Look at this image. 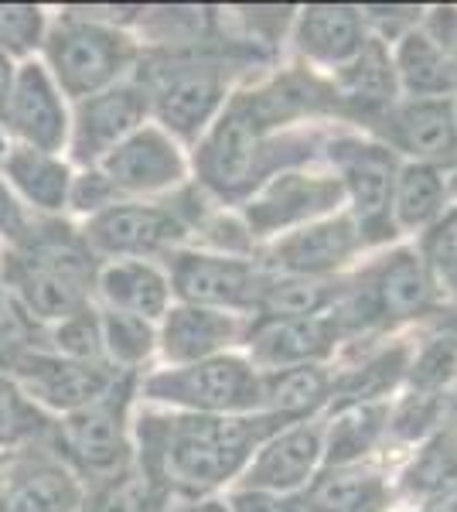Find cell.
Listing matches in <instances>:
<instances>
[{
	"label": "cell",
	"instance_id": "obj_4",
	"mask_svg": "<svg viewBox=\"0 0 457 512\" xmlns=\"http://www.w3.org/2000/svg\"><path fill=\"white\" fill-rule=\"evenodd\" d=\"M137 45L127 31L89 14H58L41 41V65L65 99L79 103L130 76Z\"/></svg>",
	"mask_w": 457,
	"mask_h": 512
},
{
	"label": "cell",
	"instance_id": "obj_44",
	"mask_svg": "<svg viewBox=\"0 0 457 512\" xmlns=\"http://www.w3.org/2000/svg\"><path fill=\"white\" fill-rule=\"evenodd\" d=\"M229 512H304V499H301V495L239 489L229 499Z\"/></svg>",
	"mask_w": 457,
	"mask_h": 512
},
{
	"label": "cell",
	"instance_id": "obj_23",
	"mask_svg": "<svg viewBox=\"0 0 457 512\" xmlns=\"http://www.w3.org/2000/svg\"><path fill=\"white\" fill-rule=\"evenodd\" d=\"M318 458H321V427L301 420V424L277 431L270 441H263L256 448V458L249 461L243 472V485L260 492L290 495L311 478Z\"/></svg>",
	"mask_w": 457,
	"mask_h": 512
},
{
	"label": "cell",
	"instance_id": "obj_30",
	"mask_svg": "<svg viewBox=\"0 0 457 512\" xmlns=\"http://www.w3.org/2000/svg\"><path fill=\"white\" fill-rule=\"evenodd\" d=\"M389 407L386 403H352V407H335L328 437L321 441L328 468H348L362 454L376 448V441L386 431Z\"/></svg>",
	"mask_w": 457,
	"mask_h": 512
},
{
	"label": "cell",
	"instance_id": "obj_52",
	"mask_svg": "<svg viewBox=\"0 0 457 512\" xmlns=\"http://www.w3.org/2000/svg\"><path fill=\"white\" fill-rule=\"evenodd\" d=\"M454 117H457V113H454Z\"/></svg>",
	"mask_w": 457,
	"mask_h": 512
},
{
	"label": "cell",
	"instance_id": "obj_47",
	"mask_svg": "<svg viewBox=\"0 0 457 512\" xmlns=\"http://www.w3.org/2000/svg\"><path fill=\"white\" fill-rule=\"evenodd\" d=\"M14 69H18V62L7 59V55L0 52V110H4V99H7V89H11Z\"/></svg>",
	"mask_w": 457,
	"mask_h": 512
},
{
	"label": "cell",
	"instance_id": "obj_37",
	"mask_svg": "<svg viewBox=\"0 0 457 512\" xmlns=\"http://www.w3.org/2000/svg\"><path fill=\"white\" fill-rule=\"evenodd\" d=\"M38 349H45V328L0 284V373L11 376Z\"/></svg>",
	"mask_w": 457,
	"mask_h": 512
},
{
	"label": "cell",
	"instance_id": "obj_19",
	"mask_svg": "<svg viewBox=\"0 0 457 512\" xmlns=\"http://www.w3.org/2000/svg\"><path fill=\"white\" fill-rule=\"evenodd\" d=\"M372 130L389 140V147L417 158V164H454L457 161V117L451 99H413L393 106Z\"/></svg>",
	"mask_w": 457,
	"mask_h": 512
},
{
	"label": "cell",
	"instance_id": "obj_12",
	"mask_svg": "<svg viewBox=\"0 0 457 512\" xmlns=\"http://www.w3.org/2000/svg\"><path fill=\"white\" fill-rule=\"evenodd\" d=\"M151 117V103L137 79H123L96 96H86L72 106L69 117V164L89 171L96 168L113 147H120L130 134H137Z\"/></svg>",
	"mask_w": 457,
	"mask_h": 512
},
{
	"label": "cell",
	"instance_id": "obj_18",
	"mask_svg": "<svg viewBox=\"0 0 457 512\" xmlns=\"http://www.w3.org/2000/svg\"><path fill=\"white\" fill-rule=\"evenodd\" d=\"M342 328L331 315L318 318H253L246 328L249 366L277 373L290 366H318L335 352Z\"/></svg>",
	"mask_w": 457,
	"mask_h": 512
},
{
	"label": "cell",
	"instance_id": "obj_31",
	"mask_svg": "<svg viewBox=\"0 0 457 512\" xmlns=\"http://www.w3.org/2000/svg\"><path fill=\"white\" fill-rule=\"evenodd\" d=\"M396 72L406 93L417 99H444L457 89V65L440 52L427 31H406L396 52Z\"/></svg>",
	"mask_w": 457,
	"mask_h": 512
},
{
	"label": "cell",
	"instance_id": "obj_25",
	"mask_svg": "<svg viewBox=\"0 0 457 512\" xmlns=\"http://www.w3.org/2000/svg\"><path fill=\"white\" fill-rule=\"evenodd\" d=\"M338 103L342 110H352L365 123L386 117L396 103V69L389 62L379 38H365L362 52L342 69L338 76Z\"/></svg>",
	"mask_w": 457,
	"mask_h": 512
},
{
	"label": "cell",
	"instance_id": "obj_6",
	"mask_svg": "<svg viewBox=\"0 0 457 512\" xmlns=\"http://www.w3.org/2000/svg\"><path fill=\"white\" fill-rule=\"evenodd\" d=\"M434 270L417 250H396L382 256L359 280L345 284L331 318L345 332H379L420 318L434 308Z\"/></svg>",
	"mask_w": 457,
	"mask_h": 512
},
{
	"label": "cell",
	"instance_id": "obj_50",
	"mask_svg": "<svg viewBox=\"0 0 457 512\" xmlns=\"http://www.w3.org/2000/svg\"><path fill=\"white\" fill-rule=\"evenodd\" d=\"M7 147H11V140H7V134H4V130H0V161H4Z\"/></svg>",
	"mask_w": 457,
	"mask_h": 512
},
{
	"label": "cell",
	"instance_id": "obj_2",
	"mask_svg": "<svg viewBox=\"0 0 457 512\" xmlns=\"http://www.w3.org/2000/svg\"><path fill=\"white\" fill-rule=\"evenodd\" d=\"M99 256L65 219H35L18 246L0 253V284L41 328L96 304Z\"/></svg>",
	"mask_w": 457,
	"mask_h": 512
},
{
	"label": "cell",
	"instance_id": "obj_43",
	"mask_svg": "<svg viewBox=\"0 0 457 512\" xmlns=\"http://www.w3.org/2000/svg\"><path fill=\"white\" fill-rule=\"evenodd\" d=\"M423 260L440 270H447L451 263H457V209L451 216L440 219L427 233V239H423Z\"/></svg>",
	"mask_w": 457,
	"mask_h": 512
},
{
	"label": "cell",
	"instance_id": "obj_20",
	"mask_svg": "<svg viewBox=\"0 0 457 512\" xmlns=\"http://www.w3.org/2000/svg\"><path fill=\"white\" fill-rule=\"evenodd\" d=\"M243 318L215 308H195V304H174L164 311L157 328V349L171 366H191L215 355H226L229 345L246 338Z\"/></svg>",
	"mask_w": 457,
	"mask_h": 512
},
{
	"label": "cell",
	"instance_id": "obj_11",
	"mask_svg": "<svg viewBox=\"0 0 457 512\" xmlns=\"http://www.w3.org/2000/svg\"><path fill=\"white\" fill-rule=\"evenodd\" d=\"M168 263L171 297H181V304L215 311H253L260 287L267 280V270L249 263L246 256L226 253H202V250H174L164 256Z\"/></svg>",
	"mask_w": 457,
	"mask_h": 512
},
{
	"label": "cell",
	"instance_id": "obj_22",
	"mask_svg": "<svg viewBox=\"0 0 457 512\" xmlns=\"http://www.w3.org/2000/svg\"><path fill=\"white\" fill-rule=\"evenodd\" d=\"M359 246V226L352 216L311 222L273 246L270 267L284 270L290 277H328L338 267H345Z\"/></svg>",
	"mask_w": 457,
	"mask_h": 512
},
{
	"label": "cell",
	"instance_id": "obj_3",
	"mask_svg": "<svg viewBox=\"0 0 457 512\" xmlns=\"http://www.w3.org/2000/svg\"><path fill=\"white\" fill-rule=\"evenodd\" d=\"M273 123L256 106L253 93H239L198 140L195 171L205 192L222 202H246L284 168L314 154L311 134L273 137Z\"/></svg>",
	"mask_w": 457,
	"mask_h": 512
},
{
	"label": "cell",
	"instance_id": "obj_51",
	"mask_svg": "<svg viewBox=\"0 0 457 512\" xmlns=\"http://www.w3.org/2000/svg\"><path fill=\"white\" fill-rule=\"evenodd\" d=\"M444 274H447V280H451V284L457 287V263H451V267H447Z\"/></svg>",
	"mask_w": 457,
	"mask_h": 512
},
{
	"label": "cell",
	"instance_id": "obj_5",
	"mask_svg": "<svg viewBox=\"0 0 457 512\" xmlns=\"http://www.w3.org/2000/svg\"><path fill=\"white\" fill-rule=\"evenodd\" d=\"M134 396L137 373H123L106 396L52 424L48 444L86 482V489L134 465V427H130Z\"/></svg>",
	"mask_w": 457,
	"mask_h": 512
},
{
	"label": "cell",
	"instance_id": "obj_34",
	"mask_svg": "<svg viewBox=\"0 0 457 512\" xmlns=\"http://www.w3.org/2000/svg\"><path fill=\"white\" fill-rule=\"evenodd\" d=\"M79 512H174V495L130 465L116 478L93 485Z\"/></svg>",
	"mask_w": 457,
	"mask_h": 512
},
{
	"label": "cell",
	"instance_id": "obj_1",
	"mask_svg": "<svg viewBox=\"0 0 457 512\" xmlns=\"http://www.w3.org/2000/svg\"><path fill=\"white\" fill-rule=\"evenodd\" d=\"M284 427L270 414H144L134 424V468L171 495H202L243 475L253 451Z\"/></svg>",
	"mask_w": 457,
	"mask_h": 512
},
{
	"label": "cell",
	"instance_id": "obj_17",
	"mask_svg": "<svg viewBox=\"0 0 457 512\" xmlns=\"http://www.w3.org/2000/svg\"><path fill=\"white\" fill-rule=\"evenodd\" d=\"M345 198V188L338 178L301 175V171H280L256 195L246 198L243 216L249 236H270L280 229L301 226L314 216L331 212Z\"/></svg>",
	"mask_w": 457,
	"mask_h": 512
},
{
	"label": "cell",
	"instance_id": "obj_45",
	"mask_svg": "<svg viewBox=\"0 0 457 512\" xmlns=\"http://www.w3.org/2000/svg\"><path fill=\"white\" fill-rule=\"evenodd\" d=\"M427 35L437 41V48L457 65V11L454 7H437L427 21Z\"/></svg>",
	"mask_w": 457,
	"mask_h": 512
},
{
	"label": "cell",
	"instance_id": "obj_14",
	"mask_svg": "<svg viewBox=\"0 0 457 512\" xmlns=\"http://www.w3.org/2000/svg\"><path fill=\"white\" fill-rule=\"evenodd\" d=\"M86 492L48 437L0 458V512H79Z\"/></svg>",
	"mask_w": 457,
	"mask_h": 512
},
{
	"label": "cell",
	"instance_id": "obj_40",
	"mask_svg": "<svg viewBox=\"0 0 457 512\" xmlns=\"http://www.w3.org/2000/svg\"><path fill=\"white\" fill-rule=\"evenodd\" d=\"M447 417V396L444 393H423L410 390V396L396 407V414L386 420V431L396 441H420L434 431L437 424H444Z\"/></svg>",
	"mask_w": 457,
	"mask_h": 512
},
{
	"label": "cell",
	"instance_id": "obj_16",
	"mask_svg": "<svg viewBox=\"0 0 457 512\" xmlns=\"http://www.w3.org/2000/svg\"><path fill=\"white\" fill-rule=\"evenodd\" d=\"M123 373L113 369L110 362H79V359H65L48 349L31 352L11 373L14 383L28 393V400L38 410H45L48 417H69L76 410L96 403L99 396H106L113 390V383Z\"/></svg>",
	"mask_w": 457,
	"mask_h": 512
},
{
	"label": "cell",
	"instance_id": "obj_15",
	"mask_svg": "<svg viewBox=\"0 0 457 512\" xmlns=\"http://www.w3.org/2000/svg\"><path fill=\"white\" fill-rule=\"evenodd\" d=\"M69 117V99L62 96L41 59L18 62L0 110V130L11 137V144L62 154L69 140Z\"/></svg>",
	"mask_w": 457,
	"mask_h": 512
},
{
	"label": "cell",
	"instance_id": "obj_28",
	"mask_svg": "<svg viewBox=\"0 0 457 512\" xmlns=\"http://www.w3.org/2000/svg\"><path fill=\"white\" fill-rule=\"evenodd\" d=\"M345 284L331 277H270L263 280L256 297V318H318L335 311Z\"/></svg>",
	"mask_w": 457,
	"mask_h": 512
},
{
	"label": "cell",
	"instance_id": "obj_35",
	"mask_svg": "<svg viewBox=\"0 0 457 512\" xmlns=\"http://www.w3.org/2000/svg\"><path fill=\"white\" fill-rule=\"evenodd\" d=\"M99 308V304H96ZM99 328H103V355L120 373H137L157 349L154 321L120 315V311L99 308Z\"/></svg>",
	"mask_w": 457,
	"mask_h": 512
},
{
	"label": "cell",
	"instance_id": "obj_27",
	"mask_svg": "<svg viewBox=\"0 0 457 512\" xmlns=\"http://www.w3.org/2000/svg\"><path fill=\"white\" fill-rule=\"evenodd\" d=\"M331 400V376L321 366H290L260 373V410L284 424H301Z\"/></svg>",
	"mask_w": 457,
	"mask_h": 512
},
{
	"label": "cell",
	"instance_id": "obj_42",
	"mask_svg": "<svg viewBox=\"0 0 457 512\" xmlns=\"http://www.w3.org/2000/svg\"><path fill=\"white\" fill-rule=\"evenodd\" d=\"M35 219H38L35 212L24 209V202L14 195V188L7 185L4 175H0V243H4V250L18 246L21 239L31 233Z\"/></svg>",
	"mask_w": 457,
	"mask_h": 512
},
{
	"label": "cell",
	"instance_id": "obj_39",
	"mask_svg": "<svg viewBox=\"0 0 457 512\" xmlns=\"http://www.w3.org/2000/svg\"><path fill=\"white\" fill-rule=\"evenodd\" d=\"M48 18L38 7H24V4H0V52L14 62H28L35 59V52H41V41H45Z\"/></svg>",
	"mask_w": 457,
	"mask_h": 512
},
{
	"label": "cell",
	"instance_id": "obj_10",
	"mask_svg": "<svg viewBox=\"0 0 457 512\" xmlns=\"http://www.w3.org/2000/svg\"><path fill=\"white\" fill-rule=\"evenodd\" d=\"M328 158L335 164L338 181L352 195L355 226L365 243L393 239V185H396V158L386 144H369L359 137H338L328 144Z\"/></svg>",
	"mask_w": 457,
	"mask_h": 512
},
{
	"label": "cell",
	"instance_id": "obj_32",
	"mask_svg": "<svg viewBox=\"0 0 457 512\" xmlns=\"http://www.w3.org/2000/svg\"><path fill=\"white\" fill-rule=\"evenodd\" d=\"M410 369V345H389L372 355H365L359 366L345 369L338 379H331V403L352 407V403H379Z\"/></svg>",
	"mask_w": 457,
	"mask_h": 512
},
{
	"label": "cell",
	"instance_id": "obj_13",
	"mask_svg": "<svg viewBox=\"0 0 457 512\" xmlns=\"http://www.w3.org/2000/svg\"><path fill=\"white\" fill-rule=\"evenodd\" d=\"M89 171L99 175L113 205L144 202L147 195L171 192L185 181V158H181L178 140L171 134H164L154 123H144L137 134H130L120 147H113Z\"/></svg>",
	"mask_w": 457,
	"mask_h": 512
},
{
	"label": "cell",
	"instance_id": "obj_49",
	"mask_svg": "<svg viewBox=\"0 0 457 512\" xmlns=\"http://www.w3.org/2000/svg\"><path fill=\"white\" fill-rule=\"evenodd\" d=\"M181 512H229L226 502H215V499H205V502H191Z\"/></svg>",
	"mask_w": 457,
	"mask_h": 512
},
{
	"label": "cell",
	"instance_id": "obj_36",
	"mask_svg": "<svg viewBox=\"0 0 457 512\" xmlns=\"http://www.w3.org/2000/svg\"><path fill=\"white\" fill-rule=\"evenodd\" d=\"M55 420L28 400L11 376L0 373V458L45 441Z\"/></svg>",
	"mask_w": 457,
	"mask_h": 512
},
{
	"label": "cell",
	"instance_id": "obj_26",
	"mask_svg": "<svg viewBox=\"0 0 457 512\" xmlns=\"http://www.w3.org/2000/svg\"><path fill=\"white\" fill-rule=\"evenodd\" d=\"M362 11L345 4H311L297 18V48L314 62L345 65L362 52Z\"/></svg>",
	"mask_w": 457,
	"mask_h": 512
},
{
	"label": "cell",
	"instance_id": "obj_46",
	"mask_svg": "<svg viewBox=\"0 0 457 512\" xmlns=\"http://www.w3.org/2000/svg\"><path fill=\"white\" fill-rule=\"evenodd\" d=\"M420 512H457V492H444V495H434L420 506Z\"/></svg>",
	"mask_w": 457,
	"mask_h": 512
},
{
	"label": "cell",
	"instance_id": "obj_29",
	"mask_svg": "<svg viewBox=\"0 0 457 512\" xmlns=\"http://www.w3.org/2000/svg\"><path fill=\"white\" fill-rule=\"evenodd\" d=\"M301 499L304 512H376L386 502V482L362 468H328Z\"/></svg>",
	"mask_w": 457,
	"mask_h": 512
},
{
	"label": "cell",
	"instance_id": "obj_7",
	"mask_svg": "<svg viewBox=\"0 0 457 512\" xmlns=\"http://www.w3.org/2000/svg\"><path fill=\"white\" fill-rule=\"evenodd\" d=\"M137 393L151 403H168L185 414L239 417L260 410V373L239 355H215L191 366L157 369L137 383Z\"/></svg>",
	"mask_w": 457,
	"mask_h": 512
},
{
	"label": "cell",
	"instance_id": "obj_21",
	"mask_svg": "<svg viewBox=\"0 0 457 512\" xmlns=\"http://www.w3.org/2000/svg\"><path fill=\"white\" fill-rule=\"evenodd\" d=\"M0 175L38 219H62V212H69L76 171L62 154L11 144L0 161Z\"/></svg>",
	"mask_w": 457,
	"mask_h": 512
},
{
	"label": "cell",
	"instance_id": "obj_9",
	"mask_svg": "<svg viewBox=\"0 0 457 512\" xmlns=\"http://www.w3.org/2000/svg\"><path fill=\"white\" fill-rule=\"evenodd\" d=\"M185 209L171 202H120L96 212L82 226V239L99 260H154L181 250L191 233Z\"/></svg>",
	"mask_w": 457,
	"mask_h": 512
},
{
	"label": "cell",
	"instance_id": "obj_38",
	"mask_svg": "<svg viewBox=\"0 0 457 512\" xmlns=\"http://www.w3.org/2000/svg\"><path fill=\"white\" fill-rule=\"evenodd\" d=\"M45 349L65 359H79V362H106L103 355V328H99V308L76 311V315L55 321L45 328Z\"/></svg>",
	"mask_w": 457,
	"mask_h": 512
},
{
	"label": "cell",
	"instance_id": "obj_48",
	"mask_svg": "<svg viewBox=\"0 0 457 512\" xmlns=\"http://www.w3.org/2000/svg\"><path fill=\"white\" fill-rule=\"evenodd\" d=\"M437 335L457 345V311H447V315L437 321Z\"/></svg>",
	"mask_w": 457,
	"mask_h": 512
},
{
	"label": "cell",
	"instance_id": "obj_8",
	"mask_svg": "<svg viewBox=\"0 0 457 512\" xmlns=\"http://www.w3.org/2000/svg\"><path fill=\"white\" fill-rule=\"evenodd\" d=\"M151 113L164 134L178 140H198L219 117L226 103V72L222 62L205 55H171L157 69L140 72Z\"/></svg>",
	"mask_w": 457,
	"mask_h": 512
},
{
	"label": "cell",
	"instance_id": "obj_33",
	"mask_svg": "<svg viewBox=\"0 0 457 512\" xmlns=\"http://www.w3.org/2000/svg\"><path fill=\"white\" fill-rule=\"evenodd\" d=\"M444 209V178L430 164H406L393 185V226L417 229L434 222Z\"/></svg>",
	"mask_w": 457,
	"mask_h": 512
},
{
	"label": "cell",
	"instance_id": "obj_24",
	"mask_svg": "<svg viewBox=\"0 0 457 512\" xmlns=\"http://www.w3.org/2000/svg\"><path fill=\"white\" fill-rule=\"evenodd\" d=\"M99 308L134 315L144 321H161L171 308V284L151 260H106L96 274Z\"/></svg>",
	"mask_w": 457,
	"mask_h": 512
},
{
	"label": "cell",
	"instance_id": "obj_41",
	"mask_svg": "<svg viewBox=\"0 0 457 512\" xmlns=\"http://www.w3.org/2000/svg\"><path fill=\"white\" fill-rule=\"evenodd\" d=\"M410 386L423 393H440L447 383L457 376V345L447 338L434 335L427 345L420 349L417 359L410 362Z\"/></svg>",
	"mask_w": 457,
	"mask_h": 512
}]
</instances>
